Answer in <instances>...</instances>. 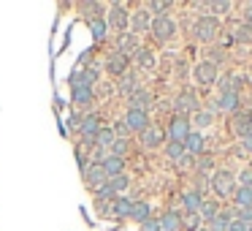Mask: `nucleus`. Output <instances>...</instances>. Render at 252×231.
<instances>
[{"instance_id": "10", "label": "nucleus", "mask_w": 252, "mask_h": 231, "mask_svg": "<svg viewBox=\"0 0 252 231\" xmlns=\"http://www.w3.org/2000/svg\"><path fill=\"white\" fill-rule=\"evenodd\" d=\"M125 125L130 128V133H141L149 128V115L147 112H136V109H127L125 115Z\"/></svg>"}, {"instance_id": "30", "label": "nucleus", "mask_w": 252, "mask_h": 231, "mask_svg": "<svg viewBox=\"0 0 252 231\" xmlns=\"http://www.w3.org/2000/svg\"><path fill=\"white\" fill-rule=\"evenodd\" d=\"M233 201H236V207H252V188L239 185L233 193Z\"/></svg>"}, {"instance_id": "50", "label": "nucleus", "mask_w": 252, "mask_h": 231, "mask_svg": "<svg viewBox=\"0 0 252 231\" xmlns=\"http://www.w3.org/2000/svg\"><path fill=\"white\" fill-rule=\"evenodd\" d=\"M247 231H252V226H250V229H247Z\"/></svg>"}, {"instance_id": "49", "label": "nucleus", "mask_w": 252, "mask_h": 231, "mask_svg": "<svg viewBox=\"0 0 252 231\" xmlns=\"http://www.w3.org/2000/svg\"><path fill=\"white\" fill-rule=\"evenodd\" d=\"M198 231H209V229H206V226H203V229H198Z\"/></svg>"}, {"instance_id": "14", "label": "nucleus", "mask_w": 252, "mask_h": 231, "mask_svg": "<svg viewBox=\"0 0 252 231\" xmlns=\"http://www.w3.org/2000/svg\"><path fill=\"white\" fill-rule=\"evenodd\" d=\"M109 25H111V28H117V30H125L127 25H130V17H127V11L122 8V3H114V6H111Z\"/></svg>"}, {"instance_id": "40", "label": "nucleus", "mask_w": 252, "mask_h": 231, "mask_svg": "<svg viewBox=\"0 0 252 231\" xmlns=\"http://www.w3.org/2000/svg\"><path fill=\"white\" fill-rule=\"evenodd\" d=\"M141 231H163V229H160V220L158 218H149L147 223H141Z\"/></svg>"}, {"instance_id": "9", "label": "nucleus", "mask_w": 252, "mask_h": 231, "mask_svg": "<svg viewBox=\"0 0 252 231\" xmlns=\"http://www.w3.org/2000/svg\"><path fill=\"white\" fill-rule=\"evenodd\" d=\"M230 122H233L230 128H233V133H236L239 139L252 136V112H236Z\"/></svg>"}, {"instance_id": "45", "label": "nucleus", "mask_w": 252, "mask_h": 231, "mask_svg": "<svg viewBox=\"0 0 252 231\" xmlns=\"http://www.w3.org/2000/svg\"><path fill=\"white\" fill-rule=\"evenodd\" d=\"M212 166H214L212 158H201V160H198V169H201V171H209Z\"/></svg>"}, {"instance_id": "24", "label": "nucleus", "mask_w": 252, "mask_h": 231, "mask_svg": "<svg viewBox=\"0 0 252 231\" xmlns=\"http://www.w3.org/2000/svg\"><path fill=\"white\" fill-rule=\"evenodd\" d=\"M136 90H141V87H138V77H136V74H125V77L120 79V93L130 98Z\"/></svg>"}, {"instance_id": "3", "label": "nucleus", "mask_w": 252, "mask_h": 231, "mask_svg": "<svg viewBox=\"0 0 252 231\" xmlns=\"http://www.w3.org/2000/svg\"><path fill=\"white\" fill-rule=\"evenodd\" d=\"M174 109H176V117H187V120H190V117L195 115L198 109H201V104H198V95L192 93V90H182L179 98L174 101Z\"/></svg>"}, {"instance_id": "48", "label": "nucleus", "mask_w": 252, "mask_h": 231, "mask_svg": "<svg viewBox=\"0 0 252 231\" xmlns=\"http://www.w3.org/2000/svg\"><path fill=\"white\" fill-rule=\"evenodd\" d=\"M241 147H244V153H250V155H252V136L241 139Z\"/></svg>"}, {"instance_id": "17", "label": "nucleus", "mask_w": 252, "mask_h": 231, "mask_svg": "<svg viewBox=\"0 0 252 231\" xmlns=\"http://www.w3.org/2000/svg\"><path fill=\"white\" fill-rule=\"evenodd\" d=\"M127 104H130V109L136 112H147L149 115V106H152V95L147 93V90H136V93L127 98Z\"/></svg>"}, {"instance_id": "20", "label": "nucleus", "mask_w": 252, "mask_h": 231, "mask_svg": "<svg viewBox=\"0 0 252 231\" xmlns=\"http://www.w3.org/2000/svg\"><path fill=\"white\" fill-rule=\"evenodd\" d=\"M203 204V196L198 191H185L182 193V207H185V212H198Z\"/></svg>"}, {"instance_id": "33", "label": "nucleus", "mask_w": 252, "mask_h": 231, "mask_svg": "<svg viewBox=\"0 0 252 231\" xmlns=\"http://www.w3.org/2000/svg\"><path fill=\"white\" fill-rule=\"evenodd\" d=\"M230 38L239 41V44H250V41H252V28H247V25L241 22L239 28L233 30V36H230Z\"/></svg>"}, {"instance_id": "8", "label": "nucleus", "mask_w": 252, "mask_h": 231, "mask_svg": "<svg viewBox=\"0 0 252 231\" xmlns=\"http://www.w3.org/2000/svg\"><path fill=\"white\" fill-rule=\"evenodd\" d=\"M98 131H100V120L95 115H87L82 120V125H79V133H82L84 144H90V147H95V136H98Z\"/></svg>"}, {"instance_id": "15", "label": "nucleus", "mask_w": 252, "mask_h": 231, "mask_svg": "<svg viewBox=\"0 0 252 231\" xmlns=\"http://www.w3.org/2000/svg\"><path fill=\"white\" fill-rule=\"evenodd\" d=\"M138 136H141V144L147 150H155V147H160V144H163V131H160L158 125H149L147 131H141Z\"/></svg>"}, {"instance_id": "6", "label": "nucleus", "mask_w": 252, "mask_h": 231, "mask_svg": "<svg viewBox=\"0 0 252 231\" xmlns=\"http://www.w3.org/2000/svg\"><path fill=\"white\" fill-rule=\"evenodd\" d=\"M212 109L228 112V115H236V112H241V93H220V98L212 104Z\"/></svg>"}, {"instance_id": "4", "label": "nucleus", "mask_w": 252, "mask_h": 231, "mask_svg": "<svg viewBox=\"0 0 252 231\" xmlns=\"http://www.w3.org/2000/svg\"><path fill=\"white\" fill-rule=\"evenodd\" d=\"M155 33V38L158 41H171L176 36V22L168 17V14H158V17L152 19V28H149Z\"/></svg>"}, {"instance_id": "26", "label": "nucleus", "mask_w": 252, "mask_h": 231, "mask_svg": "<svg viewBox=\"0 0 252 231\" xmlns=\"http://www.w3.org/2000/svg\"><path fill=\"white\" fill-rule=\"evenodd\" d=\"M130 218L136 220V223H147V220L152 218V207H149L147 201H138V204H133V212H130Z\"/></svg>"}, {"instance_id": "27", "label": "nucleus", "mask_w": 252, "mask_h": 231, "mask_svg": "<svg viewBox=\"0 0 252 231\" xmlns=\"http://www.w3.org/2000/svg\"><path fill=\"white\" fill-rule=\"evenodd\" d=\"M198 215H201L203 226H209V223H212V220L220 215V207H217L214 201H203V204H201V209H198Z\"/></svg>"}, {"instance_id": "32", "label": "nucleus", "mask_w": 252, "mask_h": 231, "mask_svg": "<svg viewBox=\"0 0 252 231\" xmlns=\"http://www.w3.org/2000/svg\"><path fill=\"white\" fill-rule=\"evenodd\" d=\"M93 101V87H76L73 90V104L76 106H87Z\"/></svg>"}, {"instance_id": "42", "label": "nucleus", "mask_w": 252, "mask_h": 231, "mask_svg": "<svg viewBox=\"0 0 252 231\" xmlns=\"http://www.w3.org/2000/svg\"><path fill=\"white\" fill-rule=\"evenodd\" d=\"M171 3H147V11H168Z\"/></svg>"}, {"instance_id": "25", "label": "nucleus", "mask_w": 252, "mask_h": 231, "mask_svg": "<svg viewBox=\"0 0 252 231\" xmlns=\"http://www.w3.org/2000/svg\"><path fill=\"white\" fill-rule=\"evenodd\" d=\"M212 122H214V112H206V109H198L195 115L190 117V125L201 128V131H203V128H209Z\"/></svg>"}, {"instance_id": "1", "label": "nucleus", "mask_w": 252, "mask_h": 231, "mask_svg": "<svg viewBox=\"0 0 252 231\" xmlns=\"http://www.w3.org/2000/svg\"><path fill=\"white\" fill-rule=\"evenodd\" d=\"M212 188H214V193H217L220 198H233V193H236V177H233V171H228V169H220V171H214L212 174Z\"/></svg>"}, {"instance_id": "16", "label": "nucleus", "mask_w": 252, "mask_h": 231, "mask_svg": "<svg viewBox=\"0 0 252 231\" xmlns=\"http://www.w3.org/2000/svg\"><path fill=\"white\" fill-rule=\"evenodd\" d=\"M98 79V68H87V71H76L71 77V87H93V82Z\"/></svg>"}, {"instance_id": "44", "label": "nucleus", "mask_w": 252, "mask_h": 231, "mask_svg": "<svg viewBox=\"0 0 252 231\" xmlns=\"http://www.w3.org/2000/svg\"><path fill=\"white\" fill-rule=\"evenodd\" d=\"M244 25L252 28V3H244Z\"/></svg>"}, {"instance_id": "28", "label": "nucleus", "mask_w": 252, "mask_h": 231, "mask_svg": "<svg viewBox=\"0 0 252 231\" xmlns=\"http://www.w3.org/2000/svg\"><path fill=\"white\" fill-rule=\"evenodd\" d=\"M130 212H133L130 198H117V201L111 204V215H117V218H130Z\"/></svg>"}, {"instance_id": "38", "label": "nucleus", "mask_w": 252, "mask_h": 231, "mask_svg": "<svg viewBox=\"0 0 252 231\" xmlns=\"http://www.w3.org/2000/svg\"><path fill=\"white\" fill-rule=\"evenodd\" d=\"M236 218H239L241 223L252 226V207H236Z\"/></svg>"}, {"instance_id": "23", "label": "nucleus", "mask_w": 252, "mask_h": 231, "mask_svg": "<svg viewBox=\"0 0 252 231\" xmlns=\"http://www.w3.org/2000/svg\"><path fill=\"white\" fill-rule=\"evenodd\" d=\"M130 22H133V36H136V33H144V30L152 28V17H149V11H138V14H133Z\"/></svg>"}, {"instance_id": "22", "label": "nucleus", "mask_w": 252, "mask_h": 231, "mask_svg": "<svg viewBox=\"0 0 252 231\" xmlns=\"http://www.w3.org/2000/svg\"><path fill=\"white\" fill-rule=\"evenodd\" d=\"M114 131L111 128H106V125H100V131H98V136H95V150H106L109 153V147L114 144Z\"/></svg>"}, {"instance_id": "39", "label": "nucleus", "mask_w": 252, "mask_h": 231, "mask_svg": "<svg viewBox=\"0 0 252 231\" xmlns=\"http://www.w3.org/2000/svg\"><path fill=\"white\" fill-rule=\"evenodd\" d=\"M111 131H114V136H117V139H125L127 133H130V128L125 125V120H120V122H117L114 128H111Z\"/></svg>"}, {"instance_id": "13", "label": "nucleus", "mask_w": 252, "mask_h": 231, "mask_svg": "<svg viewBox=\"0 0 252 231\" xmlns=\"http://www.w3.org/2000/svg\"><path fill=\"white\" fill-rule=\"evenodd\" d=\"M127 63H130V57H127V55L114 52V55H109V60H106V68H109V74H114V77H125V74H127Z\"/></svg>"}, {"instance_id": "18", "label": "nucleus", "mask_w": 252, "mask_h": 231, "mask_svg": "<svg viewBox=\"0 0 252 231\" xmlns=\"http://www.w3.org/2000/svg\"><path fill=\"white\" fill-rule=\"evenodd\" d=\"M158 220H160V229H163V231H182V215L174 212V209L163 212Z\"/></svg>"}, {"instance_id": "12", "label": "nucleus", "mask_w": 252, "mask_h": 231, "mask_svg": "<svg viewBox=\"0 0 252 231\" xmlns=\"http://www.w3.org/2000/svg\"><path fill=\"white\" fill-rule=\"evenodd\" d=\"M203 150H206V139H203V133L192 131L190 136L185 139V153L192 155V158H198V155H203Z\"/></svg>"}, {"instance_id": "31", "label": "nucleus", "mask_w": 252, "mask_h": 231, "mask_svg": "<svg viewBox=\"0 0 252 231\" xmlns=\"http://www.w3.org/2000/svg\"><path fill=\"white\" fill-rule=\"evenodd\" d=\"M165 155H168V160L179 163V160L185 158V144H182V142H168V144H165Z\"/></svg>"}, {"instance_id": "21", "label": "nucleus", "mask_w": 252, "mask_h": 231, "mask_svg": "<svg viewBox=\"0 0 252 231\" xmlns=\"http://www.w3.org/2000/svg\"><path fill=\"white\" fill-rule=\"evenodd\" d=\"M98 166L106 171V177L111 180V177L122 174V169H125V160H122V158H114V155H109V158H106L103 163H98Z\"/></svg>"}, {"instance_id": "37", "label": "nucleus", "mask_w": 252, "mask_h": 231, "mask_svg": "<svg viewBox=\"0 0 252 231\" xmlns=\"http://www.w3.org/2000/svg\"><path fill=\"white\" fill-rule=\"evenodd\" d=\"M125 153H127V142H125V139H114V144L109 147V155H114V158H122V160H125Z\"/></svg>"}, {"instance_id": "46", "label": "nucleus", "mask_w": 252, "mask_h": 231, "mask_svg": "<svg viewBox=\"0 0 252 231\" xmlns=\"http://www.w3.org/2000/svg\"><path fill=\"white\" fill-rule=\"evenodd\" d=\"M192 163H195V158H192V155H187V153H185V158L179 160V166H182V169H187V166H192Z\"/></svg>"}, {"instance_id": "5", "label": "nucleus", "mask_w": 252, "mask_h": 231, "mask_svg": "<svg viewBox=\"0 0 252 231\" xmlns=\"http://www.w3.org/2000/svg\"><path fill=\"white\" fill-rule=\"evenodd\" d=\"M192 133L190 128V120L187 117H174V120L168 122V142H182L185 144V139Z\"/></svg>"}, {"instance_id": "11", "label": "nucleus", "mask_w": 252, "mask_h": 231, "mask_svg": "<svg viewBox=\"0 0 252 231\" xmlns=\"http://www.w3.org/2000/svg\"><path fill=\"white\" fill-rule=\"evenodd\" d=\"M84 180H87V185L93 188V191H100V188L109 182V177H106V171L100 169L98 163H90V169L84 171Z\"/></svg>"}, {"instance_id": "41", "label": "nucleus", "mask_w": 252, "mask_h": 231, "mask_svg": "<svg viewBox=\"0 0 252 231\" xmlns=\"http://www.w3.org/2000/svg\"><path fill=\"white\" fill-rule=\"evenodd\" d=\"M247 229H250V226H247V223H241L239 218H236V220H230V223H228V231H247Z\"/></svg>"}, {"instance_id": "43", "label": "nucleus", "mask_w": 252, "mask_h": 231, "mask_svg": "<svg viewBox=\"0 0 252 231\" xmlns=\"http://www.w3.org/2000/svg\"><path fill=\"white\" fill-rule=\"evenodd\" d=\"M239 180H241V185L252 188V169H244V171H241V177H239Z\"/></svg>"}, {"instance_id": "35", "label": "nucleus", "mask_w": 252, "mask_h": 231, "mask_svg": "<svg viewBox=\"0 0 252 231\" xmlns=\"http://www.w3.org/2000/svg\"><path fill=\"white\" fill-rule=\"evenodd\" d=\"M90 30H93V38L95 41H103L106 38V22L103 19H90Z\"/></svg>"}, {"instance_id": "29", "label": "nucleus", "mask_w": 252, "mask_h": 231, "mask_svg": "<svg viewBox=\"0 0 252 231\" xmlns=\"http://www.w3.org/2000/svg\"><path fill=\"white\" fill-rule=\"evenodd\" d=\"M182 229H187V231H198V229H203L201 215H198V212H182Z\"/></svg>"}, {"instance_id": "19", "label": "nucleus", "mask_w": 252, "mask_h": 231, "mask_svg": "<svg viewBox=\"0 0 252 231\" xmlns=\"http://www.w3.org/2000/svg\"><path fill=\"white\" fill-rule=\"evenodd\" d=\"M117 49H120V55H136L138 52V38L133 33H125V36H120V38H117Z\"/></svg>"}, {"instance_id": "2", "label": "nucleus", "mask_w": 252, "mask_h": 231, "mask_svg": "<svg viewBox=\"0 0 252 231\" xmlns=\"http://www.w3.org/2000/svg\"><path fill=\"white\" fill-rule=\"evenodd\" d=\"M217 33H220V22H217V17H212V14L201 17L195 22V28H192V36H195L198 41H203V44H212V41L217 38Z\"/></svg>"}, {"instance_id": "34", "label": "nucleus", "mask_w": 252, "mask_h": 231, "mask_svg": "<svg viewBox=\"0 0 252 231\" xmlns=\"http://www.w3.org/2000/svg\"><path fill=\"white\" fill-rule=\"evenodd\" d=\"M136 63L149 71V68H155V55H152L149 49H138V52H136Z\"/></svg>"}, {"instance_id": "47", "label": "nucleus", "mask_w": 252, "mask_h": 231, "mask_svg": "<svg viewBox=\"0 0 252 231\" xmlns=\"http://www.w3.org/2000/svg\"><path fill=\"white\" fill-rule=\"evenodd\" d=\"M68 125H71L73 131H76V128L82 125V120H79V115H71V117H68Z\"/></svg>"}, {"instance_id": "36", "label": "nucleus", "mask_w": 252, "mask_h": 231, "mask_svg": "<svg viewBox=\"0 0 252 231\" xmlns=\"http://www.w3.org/2000/svg\"><path fill=\"white\" fill-rule=\"evenodd\" d=\"M127 185H130V180H127V174H117V177H111V180H109V188H111V193H122Z\"/></svg>"}, {"instance_id": "7", "label": "nucleus", "mask_w": 252, "mask_h": 231, "mask_svg": "<svg viewBox=\"0 0 252 231\" xmlns=\"http://www.w3.org/2000/svg\"><path fill=\"white\" fill-rule=\"evenodd\" d=\"M217 66H214L212 60H203V63H198L195 66V71H192V77H195V82L198 84H214L217 82Z\"/></svg>"}]
</instances>
